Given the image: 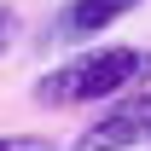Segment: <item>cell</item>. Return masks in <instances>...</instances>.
I'll list each match as a JSON object with an SVG mask.
<instances>
[{
  "label": "cell",
  "instance_id": "5",
  "mask_svg": "<svg viewBox=\"0 0 151 151\" xmlns=\"http://www.w3.org/2000/svg\"><path fill=\"white\" fill-rule=\"evenodd\" d=\"M12 41H18V12H12V6H0V52H6Z\"/></svg>",
  "mask_w": 151,
  "mask_h": 151
},
{
  "label": "cell",
  "instance_id": "1",
  "mask_svg": "<svg viewBox=\"0 0 151 151\" xmlns=\"http://www.w3.org/2000/svg\"><path fill=\"white\" fill-rule=\"evenodd\" d=\"M151 70V52L139 47H87V52L64 58L58 70L41 76L35 99L41 105H93V99H116Z\"/></svg>",
  "mask_w": 151,
  "mask_h": 151
},
{
  "label": "cell",
  "instance_id": "3",
  "mask_svg": "<svg viewBox=\"0 0 151 151\" xmlns=\"http://www.w3.org/2000/svg\"><path fill=\"white\" fill-rule=\"evenodd\" d=\"M139 0H70L64 12H58V41H70V47H81V41H93L99 29H111L116 18H128Z\"/></svg>",
  "mask_w": 151,
  "mask_h": 151
},
{
  "label": "cell",
  "instance_id": "4",
  "mask_svg": "<svg viewBox=\"0 0 151 151\" xmlns=\"http://www.w3.org/2000/svg\"><path fill=\"white\" fill-rule=\"evenodd\" d=\"M0 151H58L47 134H0Z\"/></svg>",
  "mask_w": 151,
  "mask_h": 151
},
{
  "label": "cell",
  "instance_id": "2",
  "mask_svg": "<svg viewBox=\"0 0 151 151\" xmlns=\"http://www.w3.org/2000/svg\"><path fill=\"white\" fill-rule=\"evenodd\" d=\"M134 145H151V93L116 99L93 128H81L70 151H134Z\"/></svg>",
  "mask_w": 151,
  "mask_h": 151
}]
</instances>
